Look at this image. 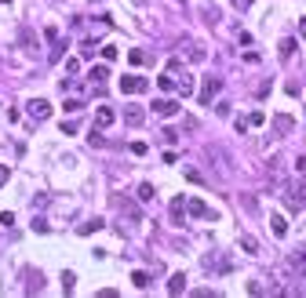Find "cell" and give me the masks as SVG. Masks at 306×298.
I'll return each mask as SVG.
<instances>
[{"label": "cell", "mask_w": 306, "mask_h": 298, "mask_svg": "<svg viewBox=\"0 0 306 298\" xmlns=\"http://www.w3.org/2000/svg\"><path fill=\"white\" fill-rule=\"evenodd\" d=\"M171 77H175V73H164V77L157 80V88H161L164 95H168V91H175V80H171Z\"/></svg>", "instance_id": "22"}, {"label": "cell", "mask_w": 306, "mask_h": 298, "mask_svg": "<svg viewBox=\"0 0 306 298\" xmlns=\"http://www.w3.org/2000/svg\"><path fill=\"white\" fill-rule=\"evenodd\" d=\"M102 59H106V62L117 59V48H113V44H106V48H102Z\"/></svg>", "instance_id": "28"}, {"label": "cell", "mask_w": 306, "mask_h": 298, "mask_svg": "<svg viewBox=\"0 0 306 298\" xmlns=\"http://www.w3.org/2000/svg\"><path fill=\"white\" fill-rule=\"evenodd\" d=\"M99 229H102V222H99V218H91V222H84V226H80L77 233H80V237H88V233H99Z\"/></svg>", "instance_id": "24"}, {"label": "cell", "mask_w": 306, "mask_h": 298, "mask_svg": "<svg viewBox=\"0 0 306 298\" xmlns=\"http://www.w3.org/2000/svg\"><path fill=\"white\" fill-rule=\"evenodd\" d=\"M146 149H150L146 142H132V153H135V156H146Z\"/></svg>", "instance_id": "33"}, {"label": "cell", "mask_w": 306, "mask_h": 298, "mask_svg": "<svg viewBox=\"0 0 306 298\" xmlns=\"http://www.w3.org/2000/svg\"><path fill=\"white\" fill-rule=\"evenodd\" d=\"M295 167H299V171L306 175V156H299V160H295Z\"/></svg>", "instance_id": "35"}, {"label": "cell", "mask_w": 306, "mask_h": 298, "mask_svg": "<svg viewBox=\"0 0 306 298\" xmlns=\"http://www.w3.org/2000/svg\"><path fill=\"white\" fill-rule=\"evenodd\" d=\"M292 127H295V120H292L288 113H281V117H273V131H277V135H288V131H292Z\"/></svg>", "instance_id": "14"}, {"label": "cell", "mask_w": 306, "mask_h": 298, "mask_svg": "<svg viewBox=\"0 0 306 298\" xmlns=\"http://www.w3.org/2000/svg\"><path fill=\"white\" fill-rule=\"evenodd\" d=\"M33 229H36V233H48L51 226H48V218H33Z\"/></svg>", "instance_id": "30"}, {"label": "cell", "mask_w": 306, "mask_h": 298, "mask_svg": "<svg viewBox=\"0 0 306 298\" xmlns=\"http://www.w3.org/2000/svg\"><path fill=\"white\" fill-rule=\"evenodd\" d=\"M88 77H91V84H95V88H102V84H106V77H109V69H106V66H91Z\"/></svg>", "instance_id": "17"}, {"label": "cell", "mask_w": 306, "mask_h": 298, "mask_svg": "<svg viewBox=\"0 0 306 298\" xmlns=\"http://www.w3.org/2000/svg\"><path fill=\"white\" fill-rule=\"evenodd\" d=\"M281 200H284V208L299 211L303 204H306V179H299V182H288V185H284V193H281Z\"/></svg>", "instance_id": "1"}, {"label": "cell", "mask_w": 306, "mask_h": 298, "mask_svg": "<svg viewBox=\"0 0 306 298\" xmlns=\"http://www.w3.org/2000/svg\"><path fill=\"white\" fill-rule=\"evenodd\" d=\"M299 33H306V18H299Z\"/></svg>", "instance_id": "36"}, {"label": "cell", "mask_w": 306, "mask_h": 298, "mask_svg": "<svg viewBox=\"0 0 306 298\" xmlns=\"http://www.w3.org/2000/svg\"><path fill=\"white\" fill-rule=\"evenodd\" d=\"M0 4H7V0H0Z\"/></svg>", "instance_id": "37"}, {"label": "cell", "mask_w": 306, "mask_h": 298, "mask_svg": "<svg viewBox=\"0 0 306 298\" xmlns=\"http://www.w3.org/2000/svg\"><path fill=\"white\" fill-rule=\"evenodd\" d=\"M240 247H244L248 255H259V240L255 237H240Z\"/></svg>", "instance_id": "23"}, {"label": "cell", "mask_w": 306, "mask_h": 298, "mask_svg": "<svg viewBox=\"0 0 306 298\" xmlns=\"http://www.w3.org/2000/svg\"><path fill=\"white\" fill-rule=\"evenodd\" d=\"M73 284H77V276H73V273H62V287H66V291H73Z\"/></svg>", "instance_id": "31"}, {"label": "cell", "mask_w": 306, "mask_h": 298, "mask_svg": "<svg viewBox=\"0 0 306 298\" xmlns=\"http://www.w3.org/2000/svg\"><path fill=\"white\" fill-rule=\"evenodd\" d=\"M138 200H153V185H150V182L138 185Z\"/></svg>", "instance_id": "26"}, {"label": "cell", "mask_w": 306, "mask_h": 298, "mask_svg": "<svg viewBox=\"0 0 306 298\" xmlns=\"http://www.w3.org/2000/svg\"><path fill=\"white\" fill-rule=\"evenodd\" d=\"M222 91V77H208L201 84V91H197V98H201V106H211L215 102V95Z\"/></svg>", "instance_id": "2"}, {"label": "cell", "mask_w": 306, "mask_h": 298, "mask_svg": "<svg viewBox=\"0 0 306 298\" xmlns=\"http://www.w3.org/2000/svg\"><path fill=\"white\" fill-rule=\"evenodd\" d=\"M120 91H124V95H138V91H146V77H120Z\"/></svg>", "instance_id": "8"}, {"label": "cell", "mask_w": 306, "mask_h": 298, "mask_svg": "<svg viewBox=\"0 0 306 298\" xmlns=\"http://www.w3.org/2000/svg\"><path fill=\"white\" fill-rule=\"evenodd\" d=\"M295 55V36H284L281 40V59H292Z\"/></svg>", "instance_id": "20"}, {"label": "cell", "mask_w": 306, "mask_h": 298, "mask_svg": "<svg viewBox=\"0 0 306 298\" xmlns=\"http://www.w3.org/2000/svg\"><path fill=\"white\" fill-rule=\"evenodd\" d=\"M270 229H273V237H288V222H284V215H270Z\"/></svg>", "instance_id": "15"}, {"label": "cell", "mask_w": 306, "mask_h": 298, "mask_svg": "<svg viewBox=\"0 0 306 298\" xmlns=\"http://www.w3.org/2000/svg\"><path fill=\"white\" fill-rule=\"evenodd\" d=\"M150 109H153L157 117H164V120H168V117L179 113V98H153V102H150Z\"/></svg>", "instance_id": "4"}, {"label": "cell", "mask_w": 306, "mask_h": 298, "mask_svg": "<svg viewBox=\"0 0 306 298\" xmlns=\"http://www.w3.org/2000/svg\"><path fill=\"white\" fill-rule=\"evenodd\" d=\"M18 40H22L26 48H36V33H33V30H26V26L18 30Z\"/></svg>", "instance_id": "19"}, {"label": "cell", "mask_w": 306, "mask_h": 298, "mask_svg": "<svg viewBox=\"0 0 306 298\" xmlns=\"http://www.w3.org/2000/svg\"><path fill=\"white\" fill-rule=\"evenodd\" d=\"M26 113H30L33 120H48V117H51V102H44V98H30V102H26Z\"/></svg>", "instance_id": "6"}, {"label": "cell", "mask_w": 306, "mask_h": 298, "mask_svg": "<svg viewBox=\"0 0 306 298\" xmlns=\"http://www.w3.org/2000/svg\"><path fill=\"white\" fill-rule=\"evenodd\" d=\"M128 62H132V66H150L153 55H150V51H142V48H132V51H128Z\"/></svg>", "instance_id": "13"}, {"label": "cell", "mask_w": 306, "mask_h": 298, "mask_svg": "<svg viewBox=\"0 0 306 298\" xmlns=\"http://www.w3.org/2000/svg\"><path fill=\"white\" fill-rule=\"evenodd\" d=\"M113 208H117V211H120V215H124L128 222H138V218H142V211H138V204H132L128 197H113Z\"/></svg>", "instance_id": "5"}, {"label": "cell", "mask_w": 306, "mask_h": 298, "mask_svg": "<svg viewBox=\"0 0 306 298\" xmlns=\"http://www.w3.org/2000/svg\"><path fill=\"white\" fill-rule=\"evenodd\" d=\"M186 48H190V62H201V59H204V51H201V48H193L190 40H186Z\"/></svg>", "instance_id": "27"}, {"label": "cell", "mask_w": 306, "mask_h": 298, "mask_svg": "<svg viewBox=\"0 0 306 298\" xmlns=\"http://www.w3.org/2000/svg\"><path fill=\"white\" fill-rule=\"evenodd\" d=\"M186 211H190L193 218H208V222H215V211H211L204 200H197V197H190V200H186Z\"/></svg>", "instance_id": "7"}, {"label": "cell", "mask_w": 306, "mask_h": 298, "mask_svg": "<svg viewBox=\"0 0 306 298\" xmlns=\"http://www.w3.org/2000/svg\"><path fill=\"white\" fill-rule=\"evenodd\" d=\"M113 120H117V113H113V109H109V106H99V109H95V131L109 127Z\"/></svg>", "instance_id": "9"}, {"label": "cell", "mask_w": 306, "mask_h": 298, "mask_svg": "<svg viewBox=\"0 0 306 298\" xmlns=\"http://www.w3.org/2000/svg\"><path fill=\"white\" fill-rule=\"evenodd\" d=\"M193 95V77H179V98Z\"/></svg>", "instance_id": "21"}, {"label": "cell", "mask_w": 306, "mask_h": 298, "mask_svg": "<svg viewBox=\"0 0 306 298\" xmlns=\"http://www.w3.org/2000/svg\"><path fill=\"white\" fill-rule=\"evenodd\" d=\"M171 222H175V226H186V197H175L171 200Z\"/></svg>", "instance_id": "10"}, {"label": "cell", "mask_w": 306, "mask_h": 298, "mask_svg": "<svg viewBox=\"0 0 306 298\" xmlns=\"http://www.w3.org/2000/svg\"><path fill=\"white\" fill-rule=\"evenodd\" d=\"M7 179H11V171H7V167H4V164H0V185H4Z\"/></svg>", "instance_id": "34"}, {"label": "cell", "mask_w": 306, "mask_h": 298, "mask_svg": "<svg viewBox=\"0 0 306 298\" xmlns=\"http://www.w3.org/2000/svg\"><path fill=\"white\" fill-rule=\"evenodd\" d=\"M62 109H66V113H77V109H84V102H80V98H66Z\"/></svg>", "instance_id": "25"}, {"label": "cell", "mask_w": 306, "mask_h": 298, "mask_svg": "<svg viewBox=\"0 0 306 298\" xmlns=\"http://www.w3.org/2000/svg\"><path fill=\"white\" fill-rule=\"evenodd\" d=\"M182 291H186V276H182V273H175L171 280H168V295H182Z\"/></svg>", "instance_id": "16"}, {"label": "cell", "mask_w": 306, "mask_h": 298, "mask_svg": "<svg viewBox=\"0 0 306 298\" xmlns=\"http://www.w3.org/2000/svg\"><path fill=\"white\" fill-rule=\"evenodd\" d=\"M132 284L138 287V291H150V273H142V269H135V273H132Z\"/></svg>", "instance_id": "18"}, {"label": "cell", "mask_w": 306, "mask_h": 298, "mask_svg": "<svg viewBox=\"0 0 306 298\" xmlns=\"http://www.w3.org/2000/svg\"><path fill=\"white\" fill-rule=\"evenodd\" d=\"M230 4H234V7H237V11H248V7H252V4H255V0H230Z\"/></svg>", "instance_id": "32"}, {"label": "cell", "mask_w": 306, "mask_h": 298, "mask_svg": "<svg viewBox=\"0 0 306 298\" xmlns=\"http://www.w3.org/2000/svg\"><path fill=\"white\" fill-rule=\"evenodd\" d=\"M204 269H211V273H226V269H230V258H226V255H211V258H204Z\"/></svg>", "instance_id": "11"}, {"label": "cell", "mask_w": 306, "mask_h": 298, "mask_svg": "<svg viewBox=\"0 0 306 298\" xmlns=\"http://www.w3.org/2000/svg\"><path fill=\"white\" fill-rule=\"evenodd\" d=\"M0 226H4V229L15 226V215H11V211H4V215H0Z\"/></svg>", "instance_id": "29"}, {"label": "cell", "mask_w": 306, "mask_h": 298, "mask_svg": "<svg viewBox=\"0 0 306 298\" xmlns=\"http://www.w3.org/2000/svg\"><path fill=\"white\" fill-rule=\"evenodd\" d=\"M142 120H146V113H142L138 106H128V109H124V124H128V127H142Z\"/></svg>", "instance_id": "12"}, {"label": "cell", "mask_w": 306, "mask_h": 298, "mask_svg": "<svg viewBox=\"0 0 306 298\" xmlns=\"http://www.w3.org/2000/svg\"><path fill=\"white\" fill-rule=\"evenodd\" d=\"M284 266L292 269V276H299V280H306V247H299V251H292V255L284 258Z\"/></svg>", "instance_id": "3"}]
</instances>
